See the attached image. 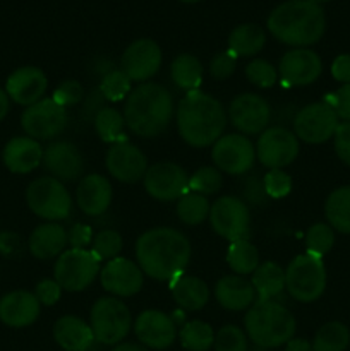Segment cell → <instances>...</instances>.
I'll return each mask as SVG.
<instances>
[{
    "label": "cell",
    "instance_id": "obj_43",
    "mask_svg": "<svg viewBox=\"0 0 350 351\" xmlns=\"http://www.w3.org/2000/svg\"><path fill=\"white\" fill-rule=\"evenodd\" d=\"M91 250L100 261H112L119 257L122 250V237L113 230H102L93 237Z\"/></svg>",
    "mask_w": 350,
    "mask_h": 351
},
{
    "label": "cell",
    "instance_id": "obj_2",
    "mask_svg": "<svg viewBox=\"0 0 350 351\" xmlns=\"http://www.w3.org/2000/svg\"><path fill=\"white\" fill-rule=\"evenodd\" d=\"M225 108L218 99L202 91H191L177 106V129L192 147L213 146L226 127Z\"/></svg>",
    "mask_w": 350,
    "mask_h": 351
},
{
    "label": "cell",
    "instance_id": "obj_19",
    "mask_svg": "<svg viewBox=\"0 0 350 351\" xmlns=\"http://www.w3.org/2000/svg\"><path fill=\"white\" fill-rule=\"evenodd\" d=\"M105 165L113 178L126 184H134L144 178L148 170V160L143 151L127 141L112 144L105 156Z\"/></svg>",
    "mask_w": 350,
    "mask_h": 351
},
{
    "label": "cell",
    "instance_id": "obj_39",
    "mask_svg": "<svg viewBox=\"0 0 350 351\" xmlns=\"http://www.w3.org/2000/svg\"><path fill=\"white\" fill-rule=\"evenodd\" d=\"M180 343L189 351H208L215 345V332L209 324L202 321H191L178 332Z\"/></svg>",
    "mask_w": 350,
    "mask_h": 351
},
{
    "label": "cell",
    "instance_id": "obj_41",
    "mask_svg": "<svg viewBox=\"0 0 350 351\" xmlns=\"http://www.w3.org/2000/svg\"><path fill=\"white\" fill-rule=\"evenodd\" d=\"M223 177L218 168L202 167L189 177V191L201 195L215 194L222 189Z\"/></svg>",
    "mask_w": 350,
    "mask_h": 351
},
{
    "label": "cell",
    "instance_id": "obj_8",
    "mask_svg": "<svg viewBox=\"0 0 350 351\" xmlns=\"http://www.w3.org/2000/svg\"><path fill=\"white\" fill-rule=\"evenodd\" d=\"M26 202L31 211L47 221H60L69 218L72 209V199L64 182L54 177L36 178L26 191Z\"/></svg>",
    "mask_w": 350,
    "mask_h": 351
},
{
    "label": "cell",
    "instance_id": "obj_55",
    "mask_svg": "<svg viewBox=\"0 0 350 351\" xmlns=\"http://www.w3.org/2000/svg\"><path fill=\"white\" fill-rule=\"evenodd\" d=\"M19 249V239L16 235L10 233V242H5L2 235H0V252L5 254V256H12L14 250Z\"/></svg>",
    "mask_w": 350,
    "mask_h": 351
},
{
    "label": "cell",
    "instance_id": "obj_26",
    "mask_svg": "<svg viewBox=\"0 0 350 351\" xmlns=\"http://www.w3.org/2000/svg\"><path fill=\"white\" fill-rule=\"evenodd\" d=\"M2 158L12 173H30L43 161V147L31 137H14L3 147Z\"/></svg>",
    "mask_w": 350,
    "mask_h": 351
},
{
    "label": "cell",
    "instance_id": "obj_21",
    "mask_svg": "<svg viewBox=\"0 0 350 351\" xmlns=\"http://www.w3.org/2000/svg\"><path fill=\"white\" fill-rule=\"evenodd\" d=\"M134 332L146 348L165 350L177 336V326L170 315L160 311H144L134 322Z\"/></svg>",
    "mask_w": 350,
    "mask_h": 351
},
{
    "label": "cell",
    "instance_id": "obj_56",
    "mask_svg": "<svg viewBox=\"0 0 350 351\" xmlns=\"http://www.w3.org/2000/svg\"><path fill=\"white\" fill-rule=\"evenodd\" d=\"M285 351H312V345L307 339L292 338L290 341L285 345Z\"/></svg>",
    "mask_w": 350,
    "mask_h": 351
},
{
    "label": "cell",
    "instance_id": "obj_24",
    "mask_svg": "<svg viewBox=\"0 0 350 351\" xmlns=\"http://www.w3.org/2000/svg\"><path fill=\"white\" fill-rule=\"evenodd\" d=\"M48 171L54 178L60 182H71L82 173V156L78 147L67 141L51 143L47 149H43V161Z\"/></svg>",
    "mask_w": 350,
    "mask_h": 351
},
{
    "label": "cell",
    "instance_id": "obj_7",
    "mask_svg": "<svg viewBox=\"0 0 350 351\" xmlns=\"http://www.w3.org/2000/svg\"><path fill=\"white\" fill-rule=\"evenodd\" d=\"M89 326L95 341L102 345H119L129 335L132 317L120 298L105 297L96 300L91 307Z\"/></svg>",
    "mask_w": 350,
    "mask_h": 351
},
{
    "label": "cell",
    "instance_id": "obj_10",
    "mask_svg": "<svg viewBox=\"0 0 350 351\" xmlns=\"http://www.w3.org/2000/svg\"><path fill=\"white\" fill-rule=\"evenodd\" d=\"M208 218L213 230L230 243L237 240H249L250 213L242 199L233 195L216 199L209 209Z\"/></svg>",
    "mask_w": 350,
    "mask_h": 351
},
{
    "label": "cell",
    "instance_id": "obj_54",
    "mask_svg": "<svg viewBox=\"0 0 350 351\" xmlns=\"http://www.w3.org/2000/svg\"><path fill=\"white\" fill-rule=\"evenodd\" d=\"M331 75L342 84H350V55L343 53L331 64Z\"/></svg>",
    "mask_w": 350,
    "mask_h": 351
},
{
    "label": "cell",
    "instance_id": "obj_49",
    "mask_svg": "<svg viewBox=\"0 0 350 351\" xmlns=\"http://www.w3.org/2000/svg\"><path fill=\"white\" fill-rule=\"evenodd\" d=\"M51 99L60 106H64V108L65 106L78 105L82 99V86L78 81H74V79H67V81L60 82L57 86Z\"/></svg>",
    "mask_w": 350,
    "mask_h": 351
},
{
    "label": "cell",
    "instance_id": "obj_58",
    "mask_svg": "<svg viewBox=\"0 0 350 351\" xmlns=\"http://www.w3.org/2000/svg\"><path fill=\"white\" fill-rule=\"evenodd\" d=\"M112 351H148L144 346L134 345V343H119Z\"/></svg>",
    "mask_w": 350,
    "mask_h": 351
},
{
    "label": "cell",
    "instance_id": "obj_13",
    "mask_svg": "<svg viewBox=\"0 0 350 351\" xmlns=\"http://www.w3.org/2000/svg\"><path fill=\"white\" fill-rule=\"evenodd\" d=\"M338 123V117L331 106L325 101L311 103L295 115L294 134L307 144H321L335 136Z\"/></svg>",
    "mask_w": 350,
    "mask_h": 351
},
{
    "label": "cell",
    "instance_id": "obj_14",
    "mask_svg": "<svg viewBox=\"0 0 350 351\" xmlns=\"http://www.w3.org/2000/svg\"><path fill=\"white\" fill-rule=\"evenodd\" d=\"M256 156L263 167L283 170L299 156L297 136L285 127H270L257 139Z\"/></svg>",
    "mask_w": 350,
    "mask_h": 351
},
{
    "label": "cell",
    "instance_id": "obj_35",
    "mask_svg": "<svg viewBox=\"0 0 350 351\" xmlns=\"http://www.w3.org/2000/svg\"><path fill=\"white\" fill-rule=\"evenodd\" d=\"M226 263L230 269L239 276L253 274L259 266V252L249 240H237L232 242L226 252Z\"/></svg>",
    "mask_w": 350,
    "mask_h": 351
},
{
    "label": "cell",
    "instance_id": "obj_11",
    "mask_svg": "<svg viewBox=\"0 0 350 351\" xmlns=\"http://www.w3.org/2000/svg\"><path fill=\"white\" fill-rule=\"evenodd\" d=\"M21 125L31 139H54L67 127V112L51 98H43L24 110Z\"/></svg>",
    "mask_w": 350,
    "mask_h": 351
},
{
    "label": "cell",
    "instance_id": "obj_59",
    "mask_svg": "<svg viewBox=\"0 0 350 351\" xmlns=\"http://www.w3.org/2000/svg\"><path fill=\"white\" fill-rule=\"evenodd\" d=\"M309 2H314V3H325V2H329V0H309Z\"/></svg>",
    "mask_w": 350,
    "mask_h": 351
},
{
    "label": "cell",
    "instance_id": "obj_18",
    "mask_svg": "<svg viewBox=\"0 0 350 351\" xmlns=\"http://www.w3.org/2000/svg\"><path fill=\"white\" fill-rule=\"evenodd\" d=\"M122 72L130 81L143 82L153 77L161 65V48L153 40H137L126 48L122 55Z\"/></svg>",
    "mask_w": 350,
    "mask_h": 351
},
{
    "label": "cell",
    "instance_id": "obj_38",
    "mask_svg": "<svg viewBox=\"0 0 350 351\" xmlns=\"http://www.w3.org/2000/svg\"><path fill=\"white\" fill-rule=\"evenodd\" d=\"M209 209L211 206H209L206 195L196 194L191 191L177 201V216L182 223L189 226H196L205 221L209 216Z\"/></svg>",
    "mask_w": 350,
    "mask_h": 351
},
{
    "label": "cell",
    "instance_id": "obj_23",
    "mask_svg": "<svg viewBox=\"0 0 350 351\" xmlns=\"http://www.w3.org/2000/svg\"><path fill=\"white\" fill-rule=\"evenodd\" d=\"M36 295L24 290L10 291L0 298V321L9 328H27L40 317Z\"/></svg>",
    "mask_w": 350,
    "mask_h": 351
},
{
    "label": "cell",
    "instance_id": "obj_33",
    "mask_svg": "<svg viewBox=\"0 0 350 351\" xmlns=\"http://www.w3.org/2000/svg\"><path fill=\"white\" fill-rule=\"evenodd\" d=\"M170 75L177 88L187 93L198 91L202 82V65L194 55L182 53L172 62Z\"/></svg>",
    "mask_w": 350,
    "mask_h": 351
},
{
    "label": "cell",
    "instance_id": "obj_30",
    "mask_svg": "<svg viewBox=\"0 0 350 351\" xmlns=\"http://www.w3.org/2000/svg\"><path fill=\"white\" fill-rule=\"evenodd\" d=\"M170 290L175 304L184 311H201L209 300L208 285L185 273L170 281Z\"/></svg>",
    "mask_w": 350,
    "mask_h": 351
},
{
    "label": "cell",
    "instance_id": "obj_32",
    "mask_svg": "<svg viewBox=\"0 0 350 351\" xmlns=\"http://www.w3.org/2000/svg\"><path fill=\"white\" fill-rule=\"evenodd\" d=\"M266 34L256 24H240L230 33L229 50L237 57H253L264 47Z\"/></svg>",
    "mask_w": 350,
    "mask_h": 351
},
{
    "label": "cell",
    "instance_id": "obj_27",
    "mask_svg": "<svg viewBox=\"0 0 350 351\" xmlns=\"http://www.w3.org/2000/svg\"><path fill=\"white\" fill-rule=\"evenodd\" d=\"M215 297L223 308L239 312L246 311L254 304L256 290L253 283L244 276L232 274V276H223L222 280H218L215 287Z\"/></svg>",
    "mask_w": 350,
    "mask_h": 351
},
{
    "label": "cell",
    "instance_id": "obj_31",
    "mask_svg": "<svg viewBox=\"0 0 350 351\" xmlns=\"http://www.w3.org/2000/svg\"><path fill=\"white\" fill-rule=\"evenodd\" d=\"M254 290H256L257 302H270L275 300L281 291L285 290V271L278 266L277 263H263L257 266L253 273Z\"/></svg>",
    "mask_w": 350,
    "mask_h": 351
},
{
    "label": "cell",
    "instance_id": "obj_50",
    "mask_svg": "<svg viewBox=\"0 0 350 351\" xmlns=\"http://www.w3.org/2000/svg\"><path fill=\"white\" fill-rule=\"evenodd\" d=\"M325 103L331 106L338 120L342 119L343 122H350V84H343L335 93L326 95Z\"/></svg>",
    "mask_w": 350,
    "mask_h": 351
},
{
    "label": "cell",
    "instance_id": "obj_42",
    "mask_svg": "<svg viewBox=\"0 0 350 351\" xmlns=\"http://www.w3.org/2000/svg\"><path fill=\"white\" fill-rule=\"evenodd\" d=\"M130 82L132 81L124 74L122 69L120 71H110L103 75L102 84H100V93L108 101H122L126 96H129Z\"/></svg>",
    "mask_w": 350,
    "mask_h": 351
},
{
    "label": "cell",
    "instance_id": "obj_48",
    "mask_svg": "<svg viewBox=\"0 0 350 351\" xmlns=\"http://www.w3.org/2000/svg\"><path fill=\"white\" fill-rule=\"evenodd\" d=\"M237 67V55L233 51H220L211 58L209 64V72H211L213 79L216 81H223V79L230 77L235 72Z\"/></svg>",
    "mask_w": 350,
    "mask_h": 351
},
{
    "label": "cell",
    "instance_id": "obj_25",
    "mask_svg": "<svg viewBox=\"0 0 350 351\" xmlns=\"http://www.w3.org/2000/svg\"><path fill=\"white\" fill-rule=\"evenodd\" d=\"M75 201L84 215H103L112 202V185L102 175H88L79 182L78 191H75Z\"/></svg>",
    "mask_w": 350,
    "mask_h": 351
},
{
    "label": "cell",
    "instance_id": "obj_60",
    "mask_svg": "<svg viewBox=\"0 0 350 351\" xmlns=\"http://www.w3.org/2000/svg\"><path fill=\"white\" fill-rule=\"evenodd\" d=\"M180 2H187V3H194V2H199V0H180Z\"/></svg>",
    "mask_w": 350,
    "mask_h": 351
},
{
    "label": "cell",
    "instance_id": "obj_17",
    "mask_svg": "<svg viewBox=\"0 0 350 351\" xmlns=\"http://www.w3.org/2000/svg\"><path fill=\"white\" fill-rule=\"evenodd\" d=\"M321 58L309 48H294L287 51L278 65V74L283 84L292 88L312 84L321 75Z\"/></svg>",
    "mask_w": 350,
    "mask_h": 351
},
{
    "label": "cell",
    "instance_id": "obj_1",
    "mask_svg": "<svg viewBox=\"0 0 350 351\" xmlns=\"http://www.w3.org/2000/svg\"><path fill=\"white\" fill-rule=\"evenodd\" d=\"M137 266L156 281H172L184 274L191 261V242L182 232L167 226L144 232L136 242Z\"/></svg>",
    "mask_w": 350,
    "mask_h": 351
},
{
    "label": "cell",
    "instance_id": "obj_12",
    "mask_svg": "<svg viewBox=\"0 0 350 351\" xmlns=\"http://www.w3.org/2000/svg\"><path fill=\"white\" fill-rule=\"evenodd\" d=\"M211 158L220 171L246 175L256 161V147L244 134H225L211 147Z\"/></svg>",
    "mask_w": 350,
    "mask_h": 351
},
{
    "label": "cell",
    "instance_id": "obj_4",
    "mask_svg": "<svg viewBox=\"0 0 350 351\" xmlns=\"http://www.w3.org/2000/svg\"><path fill=\"white\" fill-rule=\"evenodd\" d=\"M126 125L139 137H156L165 132L174 117V98L165 86L143 82L129 93L124 106Z\"/></svg>",
    "mask_w": 350,
    "mask_h": 351
},
{
    "label": "cell",
    "instance_id": "obj_9",
    "mask_svg": "<svg viewBox=\"0 0 350 351\" xmlns=\"http://www.w3.org/2000/svg\"><path fill=\"white\" fill-rule=\"evenodd\" d=\"M102 261L88 249H69L58 256L55 263L54 280L65 291H82L100 274Z\"/></svg>",
    "mask_w": 350,
    "mask_h": 351
},
{
    "label": "cell",
    "instance_id": "obj_46",
    "mask_svg": "<svg viewBox=\"0 0 350 351\" xmlns=\"http://www.w3.org/2000/svg\"><path fill=\"white\" fill-rule=\"evenodd\" d=\"M264 189H266V194L270 199H281L285 195L290 194L292 191V178L287 171H283L281 168H275L270 170L263 178Z\"/></svg>",
    "mask_w": 350,
    "mask_h": 351
},
{
    "label": "cell",
    "instance_id": "obj_36",
    "mask_svg": "<svg viewBox=\"0 0 350 351\" xmlns=\"http://www.w3.org/2000/svg\"><path fill=\"white\" fill-rule=\"evenodd\" d=\"M349 345V328L342 322H328L316 332L312 351H345Z\"/></svg>",
    "mask_w": 350,
    "mask_h": 351
},
{
    "label": "cell",
    "instance_id": "obj_28",
    "mask_svg": "<svg viewBox=\"0 0 350 351\" xmlns=\"http://www.w3.org/2000/svg\"><path fill=\"white\" fill-rule=\"evenodd\" d=\"M54 339L65 351H88L95 343L91 326L75 315H64L55 322Z\"/></svg>",
    "mask_w": 350,
    "mask_h": 351
},
{
    "label": "cell",
    "instance_id": "obj_20",
    "mask_svg": "<svg viewBox=\"0 0 350 351\" xmlns=\"http://www.w3.org/2000/svg\"><path fill=\"white\" fill-rule=\"evenodd\" d=\"M100 280L108 293L115 297H132L143 288L144 273L132 261L115 257L100 271Z\"/></svg>",
    "mask_w": 350,
    "mask_h": 351
},
{
    "label": "cell",
    "instance_id": "obj_45",
    "mask_svg": "<svg viewBox=\"0 0 350 351\" xmlns=\"http://www.w3.org/2000/svg\"><path fill=\"white\" fill-rule=\"evenodd\" d=\"M246 77L257 88H271L277 82L278 72L273 65L263 58H256L246 67Z\"/></svg>",
    "mask_w": 350,
    "mask_h": 351
},
{
    "label": "cell",
    "instance_id": "obj_37",
    "mask_svg": "<svg viewBox=\"0 0 350 351\" xmlns=\"http://www.w3.org/2000/svg\"><path fill=\"white\" fill-rule=\"evenodd\" d=\"M124 125H126L124 115L115 108L105 106V108H100L98 113L95 115L96 134H98L103 143H120L124 136Z\"/></svg>",
    "mask_w": 350,
    "mask_h": 351
},
{
    "label": "cell",
    "instance_id": "obj_57",
    "mask_svg": "<svg viewBox=\"0 0 350 351\" xmlns=\"http://www.w3.org/2000/svg\"><path fill=\"white\" fill-rule=\"evenodd\" d=\"M7 112H9V96H7V93L0 88V122H2L3 117L7 115Z\"/></svg>",
    "mask_w": 350,
    "mask_h": 351
},
{
    "label": "cell",
    "instance_id": "obj_51",
    "mask_svg": "<svg viewBox=\"0 0 350 351\" xmlns=\"http://www.w3.org/2000/svg\"><path fill=\"white\" fill-rule=\"evenodd\" d=\"M333 139H335V151L338 158L350 167V122L338 123Z\"/></svg>",
    "mask_w": 350,
    "mask_h": 351
},
{
    "label": "cell",
    "instance_id": "obj_15",
    "mask_svg": "<svg viewBox=\"0 0 350 351\" xmlns=\"http://www.w3.org/2000/svg\"><path fill=\"white\" fill-rule=\"evenodd\" d=\"M144 189L151 197L163 202L178 201L189 192V177L178 165L163 161L148 167L144 173Z\"/></svg>",
    "mask_w": 350,
    "mask_h": 351
},
{
    "label": "cell",
    "instance_id": "obj_5",
    "mask_svg": "<svg viewBox=\"0 0 350 351\" xmlns=\"http://www.w3.org/2000/svg\"><path fill=\"white\" fill-rule=\"evenodd\" d=\"M246 335L261 348L287 345L295 335L294 315L278 302H257L244 317Z\"/></svg>",
    "mask_w": 350,
    "mask_h": 351
},
{
    "label": "cell",
    "instance_id": "obj_53",
    "mask_svg": "<svg viewBox=\"0 0 350 351\" xmlns=\"http://www.w3.org/2000/svg\"><path fill=\"white\" fill-rule=\"evenodd\" d=\"M93 242V232L88 225H78L72 226L67 233V243L71 245V249H86L88 245H91Z\"/></svg>",
    "mask_w": 350,
    "mask_h": 351
},
{
    "label": "cell",
    "instance_id": "obj_6",
    "mask_svg": "<svg viewBox=\"0 0 350 351\" xmlns=\"http://www.w3.org/2000/svg\"><path fill=\"white\" fill-rule=\"evenodd\" d=\"M285 288L292 298L302 304L318 300L326 288V267L323 257L307 252L295 257L285 271Z\"/></svg>",
    "mask_w": 350,
    "mask_h": 351
},
{
    "label": "cell",
    "instance_id": "obj_44",
    "mask_svg": "<svg viewBox=\"0 0 350 351\" xmlns=\"http://www.w3.org/2000/svg\"><path fill=\"white\" fill-rule=\"evenodd\" d=\"M215 351H247V335L237 326H225L215 336Z\"/></svg>",
    "mask_w": 350,
    "mask_h": 351
},
{
    "label": "cell",
    "instance_id": "obj_16",
    "mask_svg": "<svg viewBox=\"0 0 350 351\" xmlns=\"http://www.w3.org/2000/svg\"><path fill=\"white\" fill-rule=\"evenodd\" d=\"M229 119L237 130L254 136L266 130L271 120V106L263 96L244 93L230 103Z\"/></svg>",
    "mask_w": 350,
    "mask_h": 351
},
{
    "label": "cell",
    "instance_id": "obj_34",
    "mask_svg": "<svg viewBox=\"0 0 350 351\" xmlns=\"http://www.w3.org/2000/svg\"><path fill=\"white\" fill-rule=\"evenodd\" d=\"M325 215L333 230L350 233V185L336 189L328 195Z\"/></svg>",
    "mask_w": 350,
    "mask_h": 351
},
{
    "label": "cell",
    "instance_id": "obj_3",
    "mask_svg": "<svg viewBox=\"0 0 350 351\" xmlns=\"http://www.w3.org/2000/svg\"><path fill=\"white\" fill-rule=\"evenodd\" d=\"M268 29L281 43L297 48L309 47L325 34V10L309 0H288L270 14Z\"/></svg>",
    "mask_w": 350,
    "mask_h": 351
},
{
    "label": "cell",
    "instance_id": "obj_40",
    "mask_svg": "<svg viewBox=\"0 0 350 351\" xmlns=\"http://www.w3.org/2000/svg\"><path fill=\"white\" fill-rule=\"evenodd\" d=\"M333 243H335V233H333L331 226L325 225V223H316L305 233L307 254H312V256H326L331 250Z\"/></svg>",
    "mask_w": 350,
    "mask_h": 351
},
{
    "label": "cell",
    "instance_id": "obj_52",
    "mask_svg": "<svg viewBox=\"0 0 350 351\" xmlns=\"http://www.w3.org/2000/svg\"><path fill=\"white\" fill-rule=\"evenodd\" d=\"M34 295H36V298L40 304L55 305L58 300H60L62 288L55 280H43L36 285Z\"/></svg>",
    "mask_w": 350,
    "mask_h": 351
},
{
    "label": "cell",
    "instance_id": "obj_29",
    "mask_svg": "<svg viewBox=\"0 0 350 351\" xmlns=\"http://www.w3.org/2000/svg\"><path fill=\"white\" fill-rule=\"evenodd\" d=\"M30 250L36 259L48 261L60 256L67 245V232L58 223H45L30 237Z\"/></svg>",
    "mask_w": 350,
    "mask_h": 351
},
{
    "label": "cell",
    "instance_id": "obj_22",
    "mask_svg": "<svg viewBox=\"0 0 350 351\" xmlns=\"http://www.w3.org/2000/svg\"><path fill=\"white\" fill-rule=\"evenodd\" d=\"M47 77L38 67H21L9 75L5 82V93L17 105L31 106L43 99L47 93Z\"/></svg>",
    "mask_w": 350,
    "mask_h": 351
},
{
    "label": "cell",
    "instance_id": "obj_47",
    "mask_svg": "<svg viewBox=\"0 0 350 351\" xmlns=\"http://www.w3.org/2000/svg\"><path fill=\"white\" fill-rule=\"evenodd\" d=\"M242 195L249 204L254 206H264L268 197L266 189H264V182L263 178H259V175L253 173L247 175L242 182Z\"/></svg>",
    "mask_w": 350,
    "mask_h": 351
}]
</instances>
